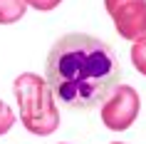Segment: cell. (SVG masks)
<instances>
[{"label": "cell", "mask_w": 146, "mask_h": 144, "mask_svg": "<svg viewBox=\"0 0 146 144\" xmlns=\"http://www.w3.org/2000/svg\"><path fill=\"white\" fill-rule=\"evenodd\" d=\"M15 97L20 104V122L27 132L40 137L52 134L60 127V109L54 104V94L45 77L25 72L15 80Z\"/></svg>", "instance_id": "7a4b0ae2"}, {"label": "cell", "mask_w": 146, "mask_h": 144, "mask_svg": "<svg viewBox=\"0 0 146 144\" xmlns=\"http://www.w3.org/2000/svg\"><path fill=\"white\" fill-rule=\"evenodd\" d=\"M139 109H141L139 92L134 87H129V84H119L109 94V99L102 104V122L111 132H124L136 122Z\"/></svg>", "instance_id": "3957f363"}, {"label": "cell", "mask_w": 146, "mask_h": 144, "mask_svg": "<svg viewBox=\"0 0 146 144\" xmlns=\"http://www.w3.org/2000/svg\"><path fill=\"white\" fill-rule=\"evenodd\" d=\"M45 80L60 104L69 109H94L104 104L121 82V65L99 38L69 32L52 45Z\"/></svg>", "instance_id": "6da1fadb"}, {"label": "cell", "mask_w": 146, "mask_h": 144, "mask_svg": "<svg viewBox=\"0 0 146 144\" xmlns=\"http://www.w3.org/2000/svg\"><path fill=\"white\" fill-rule=\"evenodd\" d=\"M114 27L124 40H136L146 38V0H131L124 8L114 13Z\"/></svg>", "instance_id": "277c9868"}, {"label": "cell", "mask_w": 146, "mask_h": 144, "mask_svg": "<svg viewBox=\"0 0 146 144\" xmlns=\"http://www.w3.org/2000/svg\"><path fill=\"white\" fill-rule=\"evenodd\" d=\"M25 3L30 8H35V10H54L62 0H25Z\"/></svg>", "instance_id": "ba28073f"}, {"label": "cell", "mask_w": 146, "mask_h": 144, "mask_svg": "<svg viewBox=\"0 0 146 144\" xmlns=\"http://www.w3.org/2000/svg\"><path fill=\"white\" fill-rule=\"evenodd\" d=\"M114 144H121V142H114Z\"/></svg>", "instance_id": "30bf717a"}, {"label": "cell", "mask_w": 146, "mask_h": 144, "mask_svg": "<svg viewBox=\"0 0 146 144\" xmlns=\"http://www.w3.org/2000/svg\"><path fill=\"white\" fill-rule=\"evenodd\" d=\"M15 124V112L10 109L3 99H0V134H5V132H10V127Z\"/></svg>", "instance_id": "52a82bcc"}, {"label": "cell", "mask_w": 146, "mask_h": 144, "mask_svg": "<svg viewBox=\"0 0 146 144\" xmlns=\"http://www.w3.org/2000/svg\"><path fill=\"white\" fill-rule=\"evenodd\" d=\"M126 3H131V0H104V8H107V13L109 15H114L119 8H124Z\"/></svg>", "instance_id": "9c48e42d"}, {"label": "cell", "mask_w": 146, "mask_h": 144, "mask_svg": "<svg viewBox=\"0 0 146 144\" xmlns=\"http://www.w3.org/2000/svg\"><path fill=\"white\" fill-rule=\"evenodd\" d=\"M25 10H27L25 0H0V25L17 23L25 15Z\"/></svg>", "instance_id": "5b68a950"}, {"label": "cell", "mask_w": 146, "mask_h": 144, "mask_svg": "<svg viewBox=\"0 0 146 144\" xmlns=\"http://www.w3.org/2000/svg\"><path fill=\"white\" fill-rule=\"evenodd\" d=\"M131 62H134V67L146 77V38L136 40V42L131 45Z\"/></svg>", "instance_id": "8992f818"}]
</instances>
